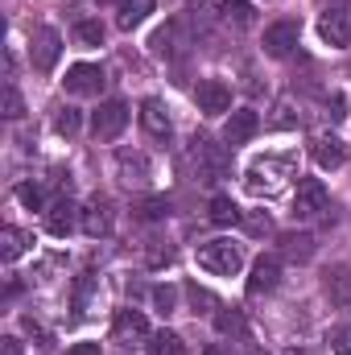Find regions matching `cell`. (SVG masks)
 <instances>
[{
  "label": "cell",
  "mask_w": 351,
  "mask_h": 355,
  "mask_svg": "<svg viewBox=\"0 0 351 355\" xmlns=\"http://www.w3.org/2000/svg\"><path fill=\"white\" fill-rule=\"evenodd\" d=\"M327 116H331V120H343V116H348V99H343L339 91L327 99Z\"/></svg>",
  "instance_id": "f35d334b"
},
{
  "label": "cell",
  "mask_w": 351,
  "mask_h": 355,
  "mask_svg": "<svg viewBox=\"0 0 351 355\" xmlns=\"http://www.w3.org/2000/svg\"><path fill=\"white\" fill-rule=\"evenodd\" d=\"M21 116H25V99H21L17 83H8L4 87V120H21Z\"/></svg>",
  "instance_id": "836d02e7"
},
{
  "label": "cell",
  "mask_w": 351,
  "mask_h": 355,
  "mask_svg": "<svg viewBox=\"0 0 351 355\" xmlns=\"http://www.w3.org/2000/svg\"><path fill=\"white\" fill-rule=\"evenodd\" d=\"M46 227H50V236H71L75 227H83V211L71 202V198H58V202H50V211H46Z\"/></svg>",
  "instance_id": "4fadbf2b"
},
{
  "label": "cell",
  "mask_w": 351,
  "mask_h": 355,
  "mask_svg": "<svg viewBox=\"0 0 351 355\" xmlns=\"http://www.w3.org/2000/svg\"><path fill=\"white\" fill-rule=\"evenodd\" d=\"M124 124H128V103H124V99H108V103H99V112L91 116L95 141H116V137L124 132Z\"/></svg>",
  "instance_id": "52a82bcc"
},
{
  "label": "cell",
  "mask_w": 351,
  "mask_h": 355,
  "mask_svg": "<svg viewBox=\"0 0 351 355\" xmlns=\"http://www.w3.org/2000/svg\"><path fill=\"white\" fill-rule=\"evenodd\" d=\"M145 347H149V355H182V339L174 331H153Z\"/></svg>",
  "instance_id": "83f0119b"
},
{
  "label": "cell",
  "mask_w": 351,
  "mask_h": 355,
  "mask_svg": "<svg viewBox=\"0 0 351 355\" xmlns=\"http://www.w3.org/2000/svg\"><path fill=\"white\" fill-rule=\"evenodd\" d=\"M327 343H331V355H351V327H331L327 331Z\"/></svg>",
  "instance_id": "d6a6232c"
},
{
  "label": "cell",
  "mask_w": 351,
  "mask_h": 355,
  "mask_svg": "<svg viewBox=\"0 0 351 355\" xmlns=\"http://www.w3.org/2000/svg\"><path fill=\"white\" fill-rule=\"evenodd\" d=\"M273 124H277V128H293V124H298L293 107H289V103H277V116H273Z\"/></svg>",
  "instance_id": "ab89813d"
},
{
  "label": "cell",
  "mask_w": 351,
  "mask_h": 355,
  "mask_svg": "<svg viewBox=\"0 0 351 355\" xmlns=\"http://www.w3.org/2000/svg\"><path fill=\"white\" fill-rule=\"evenodd\" d=\"M25 252H29V236H25L21 227H12V223H8V227L0 232V257H4V265H12V261H17V257H25Z\"/></svg>",
  "instance_id": "603a6c76"
},
{
  "label": "cell",
  "mask_w": 351,
  "mask_h": 355,
  "mask_svg": "<svg viewBox=\"0 0 351 355\" xmlns=\"http://www.w3.org/2000/svg\"><path fill=\"white\" fill-rule=\"evenodd\" d=\"M194 95H198V112H207V116H223L232 107V87L223 79H203Z\"/></svg>",
  "instance_id": "9a60e30c"
},
{
  "label": "cell",
  "mask_w": 351,
  "mask_h": 355,
  "mask_svg": "<svg viewBox=\"0 0 351 355\" xmlns=\"http://www.w3.org/2000/svg\"><path fill=\"white\" fill-rule=\"evenodd\" d=\"M149 318L141 314V310H120L116 314V322H112V343H124V347H132V343H149Z\"/></svg>",
  "instance_id": "ba28073f"
},
{
  "label": "cell",
  "mask_w": 351,
  "mask_h": 355,
  "mask_svg": "<svg viewBox=\"0 0 351 355\" xmlns=\"http://www.w3.org/2000/svg\"><path fill=\"white\" fill-rule=\"evenodd\" d=\"M323 211H331V194L318 178H302L298 194H293V219H318Z\"/></svg>",
  "instance_id": "277c9868"
},
{
  "label": "cell",
  "mask_w": 351,
  "mask_h": 355,
  "mask_svg": "<svg viewBox=\"0 0 351 355\" xmlns=\"http://www.w3.org/2000/svg\"><path fill=\"white\" fill-rule=\"evenodd\" d=\"M285 355H310V352H302V347H289V352H285Z\"/></svg>",
  "instance_id": "ee69618b"
},
{
  "label": "cell",
  "mask_w": 351,
  "mask_h": 355,
  "mask_svg": "<svg viewBox=\"0 0 351 355\" xmlns=\"http://www.w3.org/2000/svg\"><path fill=\"white\" fill-rule=\"evenodd\" d=\"M277 285H281V261L277 257H261L252 265V277H248V293L261 297V293H273Z\"/></svg>",
  "instance_id": "e0dca14e"
},
{
  "label": "cell",
  "mask_w": 351,
  "mask_h": 355,
  "mask_svg": "<svg viewBox=\"0 0 351 355\" xmlns=\"http://www.w3.org/2000/svg\"><path fill=\"white\" fill-rule=\"evenodd\" d=\"M310 153H314V162H318V170H339V166L348 162V145H343L339 137H314V145H310Z\"/></svg>",
  "instance_id": "d6986e66"
},
{
  "label": "cell",
  "mask_w": 351,
  "mask_h": 355,
  "mask_svg": "<svg viewBox=\"0 0 351 355\" xmlns=\"http://www.w3.org/2000/svg\"><path fill=\"white\" fill-rule=\"evenodd\" d=\"M149 12H153V0H120L116 25H120L124 33H132L137 25H145V21H149Z\"/></svg>",
  "instance_id": "7402d4cb"
},
{
  "label": "cell",
  "mask_w": 351,
  "mask_h": 355,
  "mask_svg": "<svg viewBox=\"0 0 351 355\" xmlns=\"http://www.w3.org/2000/svg\"><path fill=\"white\" fill-rule=\"evenodd\" d=\"M219 21L232 25V29H252L257 25V8H252V0H223L219 4Z\"/></svg>",
  "instance_id": "ffe728a7"
},
{
  "label": "cell",
  "mask_w": 351,
  "mask_h": 355,
  "mask_svg": "<svg viewBox=\"0 0 351 355\" xmlns=\"http://www.w3.org/2000/svg\"><path fill=\"white\" fill-rule=\"evenodd\" d=\"M17 202L29 207V211H42V207H46V190H42V182H21V186H17Z\"/></svg>",
  "instance_id": "f546056e"
},
{
  "label": "cell",
  "mask_w": 351,
  "mask_h": 355,
  "mask_svg": "<svg viewBox=\"0 0 351 355\" xmlns=\"http://www.w3.org/2000/svg\"><path fill=\"white\" fill-rule=\"evenodd\" d=\"M182 293H186V302H190V310H194V314H207V310H215V297H211L207 289H198L194 281H190Z\"/></svg>",
  "instance_id": "1f68e13d"
},
{
  "label": "cell",
  "mask_w": 351,
  "mask_h": 355,
  "mask_svg": "<svg viewBox=\"0 0 351 355\" xmlns=\"http://www.w3.org/2000/svg\"><path fill=\"white\" fill-rule=\"evenodd\" d=\"M198 265L207 272H215V277H236L244 268V252L232 240H211V244L198 248Z\"/></svg>",
  "instance_id": "3957f363"
},
{
  "label": "cell",
  "mask_w": 351,
  "mask_h": 355,
  "mask_svg": "<svg viewBox=\"0 0 351 355\" xmlns=\"http://www.w3.org/2000/svg\"><path fill=\"white\" fill-rule=\"evenodd\" d=\"M257 132H261V116H257L252 107L232 112V116H228V124H223V141H228L232 149H236V145H248Z\"/></svg>",
  "instance_id": "7c38bea8"
},
{
  "label": "cell",
  "mask_w": 351,
  "mask_h": 355,
  "mask_svg": "<svg viewBox=\"0 0 351 355\" xmlns=\"http://www.w3.org/2000/svg\"><path fill=\"white\" fill-rule=\"evenodd\" d=\"M215 331H219L223 339H248V322H244L240 310H219V314H215Z\"/></svg>",
  "instance_id": "cb8c5ba5"
},
{
  "label": "cell",
  "mask_w": 351,
  "mask_h": 355,
  "mask_svg": "<svg viewBox=\"0 0 351 355\" xmlns=\"http://www.w3.org/2000/svg\"><path fill=\"white\" fill-rule=\"evenodd\" d=\"M248 355H264V352H248Z\"/></svg>",
  "instance_id": "f6af8a7d"
},
{
  "label": "cell",
  "mask_w": 351,
  "mask_h": 355,
  "mask_svg": "<svg viewBox=\"0 0 351 355\" xmlns=\"http://www.w3.org/2000/svg\"><path fill=\"white\" fill-rule=\"evenodd\" d=\"M103 37H108L103 21H95V17L75 21V42H79V46H103Z\"/></svg>",
  "instance_id": "4316f807"
},
{
  "label": "cell",
  "mask_w": 351,
  "mask_h": 355,
  "mask_svg": "<svg viewBox=\"0 0 351 355\" xmlns=\"http://www.w3.org/2000/svg\"><path fill=\"white\" fill-rule=\"evenodd\" d=\"M298 37H302L298 21H277V25L264 29V54L268 58H289L298 50Z\"/></svg>",
  "instance_id": "30bf717a"
},
{
  "label": "cell",
  "mask_w": 351,
  "mask_h": 355,
  "mask_svg": "<svg viewBox=\"0 0 351 355\" xmlns=\"http://www.w3.org/2000/svg\"><path fill=\"white\" fill-rule=\"evenodd\" d=\"M67 355H99V343H75Z\"/></svg>",
  "instance_id": "b9f144b4"
},
{
  "label": "cell",
  "mask_w": 351,
  "mask_h": 355,
  "mask_svg": "<svg viewBox=\"0 0 351 355\" xmlns=\"http://www.w3.org/2000/svg\"><path fill=\"white\" fill-rule=\"evenodd\" d=\"M157 54H174V29H157L153 33V42H149Z\"/></svg>",
  "instance_id": "74e56055"
},
{
  "label": "cell",
  "mask_w": 351,
  "mask_h": 355,
  "mask_svg": "<svg viewBox=\"0 0 351 355\" xmlns=\"http://www.w3.org/2000/svg\"><path fill=\"white\" fill-rule=\"evenodd\" d=\"M79 128H83L79 107H58V116H54V132H58V137H75Z\"/></svg>",
  "instance_id": "f1b7e54d"
},
{
  "label": "cell",
  "mask_w": 351,
  "mask_h": 355,
  "mask_svg": "<svg viewBox=\"0 0 351 355\" xmlns=\"http://www.w3.org/2000/svg\"><path fill=\"white\" fill-rule=\"evenodd\" d=\"M190 166L198 182H219V178L232 174V153L228 145H215L211 137H194L190 141Z\"/></svg>",
  "instance_id": "7a4b0ae2"
},
{
  "label": "cell",
  "mask_w": 351,
  "mask_h": 355,
  "mask_svg": "<svg viewBox=\"0 0 351 355\" xmlns=\"http://www.w3.org/2000/svg\"><path fill=\"white\" fill-rule=\"evenodd\" d=\"M293 178H298V162L289 153H264L244 170V186L252 198H277Z\"/></svg>",
  "instance_id": "6da1fadb"
},
{
  "label": "cell",
  "mask_w": 351,
  "mask_h": 355,
  "mask_svg": "<svg viewBox=\"0 0 351 355\" xmlns=\"http://www.w3.org/2000/svg\"><path fill=\"white\" fill-rule=\"evenodd\" d=\"M0 355H25L21 339H17V335H4V339H0Z\"/></svg>",
  "instance_id": "60d3db41"
},
{
  "label": "cell",
  "mask_w": 351,
  "mask_h": 355,
  "mask_svg": "<svg viewBox=\"0 0 351 355\" xmlns=\"http://www.w3.org/2000/svg\"><path fill=\"white\" fill-rule=\"evenodd\" d=\"M207 219H211V223H219V227H228V223H236V219H240V207H236L228 194H215V198H211Z\"/></svg>",
  "instance_id": "484cf974"
},
{
  "label": "cell",
  "mask_w": 351,
  "mask_h": 355,
  "mask_svg": "<svg viewBox=\"0 0 351 355\" xmlns=\"http://www.w3.org/2000/svg\"><path fill=\"white\" fill-rule=\"evenodd\" d=\"M21 327H25V331H29V335L37 339V347H50V331H46V327H42V322H37L33 314H25V318H21Z\"/></svg>",
  "instance_id": "8d00e7d4"
},
{
  "label": "cell",
  "mask_w": 351,
  "mask_h": 355,
  "mask_svg": "<svg viewBox=\"0 0 351 355\" xmlns=\"http://www.w3.org/2000/svg\"><path fill=\"white\" fill-rule=\"evenodd\" d=\"M149 302H153V310H157V314H174V310H178V289H174V285H153Z\"/></svg>",
  "instance_id": "4dcf8cb0"
},
{
  "label": "cell",
  "mask_w": 351,
  "mask_h": 355,
  "mask_svg": "<svg viewBox=\"0 0 351 355\" xmlns=\"http://www.w3.org/2000/svg\"><path fill=\"white\" fill-rule=\"evenodd\" d=\"M83 232H87L91 240H103V236H112V207L108 202H91L87 211H83Z\"/></svg>",
  "instance_id": "44dd1931"
},
{
  "label": "cell",
  "mask_w": 351,
  "mask_h": 355,
  "mask_svg": "<svg viewBox=\"0 0 351 355\" xmlns=\"http://www.w3.org/2000/svg\"><path fill=\"white\" fill-rule=\"evenodd\" d=\"M244 227H248V236H268L273 232V219L264 211H252V215H244Z\"/></svg>",
  "instance_id": "d590c367"
},
{
  "label": "cell",
  "mask_w": 351,
  "mask_h": 355,
  "mask_svg": "<svg viewBox=\"0 0 351 355\" xmlns=\"http://www.w3.org/2000/svg\"><path fill=\"white\" fill-rule=\"evenodd\" d=\"M277 248H281L285 261L306 265V261L314 257V236H310V232H281V236H277Z\"/></svg>",
  "instance_id": "ac0fdd59"
},
{
  "label": "cell",
  "mask_w": 351,
  "mask_h": 355,
  "mask_svg": "<svg viewBox=\"0 0 351 355\" xmlns=\"http://www.w3.org/2000/svg\"><path fill=\"white\" fill-rule=\"evenodd\" d=\"M103 4H108V0H103Z\"/></svg>",
  "instance_id": "bcb514c9"
},
{
  "label": "cell",
  "mask_w": 351,
  "mask_h": 355,
  "mask_svg": "<svg viewBox=\"0 0 351 355\" xmlns=\"http://www.w3.org/2000/svg\"><path fill=\"white\" fill-rule=\"evenodd\" d=\"M58 54H62V33L50 29V25H42V29L33 33V46H29L33 71H37V75H50V71L58 67Z\"/></svg>",
  "instance_id": "8992f818"
},
{
  "label": "cell",
  "mask_w": 351,
  "mask_h": 355,
  "mask_svg": "<svg viewBox=\"0 0 351 355\" xmlns=\"http://www.w3.org/2000/svg\"><path fill=\"white\" fill-rule=\"evenodd\" d=\"M116 178H120V186H128V190H145L149 178H153V162H149L141 149H120V153H116Z\"/></svg>",
  "instance_id": "5b68a950"
},
{
  "label": "cell",
  "mask_w": 351,
  "mask_h": 355,
  "mask_svg": "<svg viewBox=\"0 0 351 355\" xmlns=\"http://www.w3.org/2000/svg\"><path fill=\"white\" fill-rule=\"evenodd\" d=\"M103 83H108V75H103V67H95V62H75V67L67 71V79H62L67 95H99Z\"/></svg>",
  "instance_id": "9c48e42d"
},
{
  "label": "cell",
  "mask_w": 351,
  "mask_h": 355,
  "mask_svg": "<svg viewBox=\"0 0 351 355\" xmlns=\"http://www.w3.org/2000/svg\"><path fill=\"white\" fill-rule=\"evenodd\" d=\"M141 128H145L153 141H170V137H174V120H170V112H166L162 99H145V103H141Z\"/></svg>",
  "instance_id": "5bb4252c"
},
{
  "label": "cell",
  "mask_w": 351,
  "mask_h": 355,
  "mask_svg": "<svg viewBox=\"0 0 351 355\" xmlns=\"http://www.w3.org/2000/svg\"><path fill=\"white\" fill-rule=\"evenodd\" d=\"M323 293L331 297V306L351 310V268L348 265H331L323 272Z\"/></svg>",
  "instance_id": "2e32d148"
},
{
  "label": "cell",
  "mask_w": 351,
  "mask_h": 355,
  "mask_svg": "<svg viewBox=\"0 0 351 355\" xmlns=\"http://www.w3.org/2000/svg\"><path fill=\"white\" fill-rule=\"evenodd\" d=\"M203 355H232L228 347H219V343H211V347H203Z\"/></svg>",
  "instance_id": "7bdbcfd3"
},
{
  "label": "cell",
  "mask_w": 351,
  "mask_h": 355,
  "mask_svg": "<svg viewBox=\"0 0 351 355\" xmlns=\"http://www.w3.org/2000/svg\"><path fill=\"white\" fill-rule=\"evenodd\" d=\"M166 215H170V198H149V202H141V219L157 223V219H166Z\"/></svg>",
  "instance_id": "e575fe53"
},
{
  "label": "cell",
  "mask_w": 351,
  "mask_h": 355,
  "mask_svg": "<svg viewBox=\"0 0 351 355\" xmlns=\"http://www.w3.org/2000/svg\"><path fill=\"white\" fill-rule=\"evenodd\" d=\"M95 297H99V277H79V281H75V314H79V318L91 314Z\"/></svg>",
  "instance_id": "d4e9b609"
},
{
  "label": "cell",
  "mask_w": 351,
  "mask_h": 355,
  "mask_svg": "<svg viewBox=\"0 0 351 355\" xmlns=\"http://www.w3.org/2000/svg\"><path fill=\"white\" fill-rule=\"evenodd\" d=\"M318 37L331 46V50H348L351 46V17L343 8H327L318 17Z\"/></svg>",
  "instance_id": "8fae6325"
}]
</instances>
